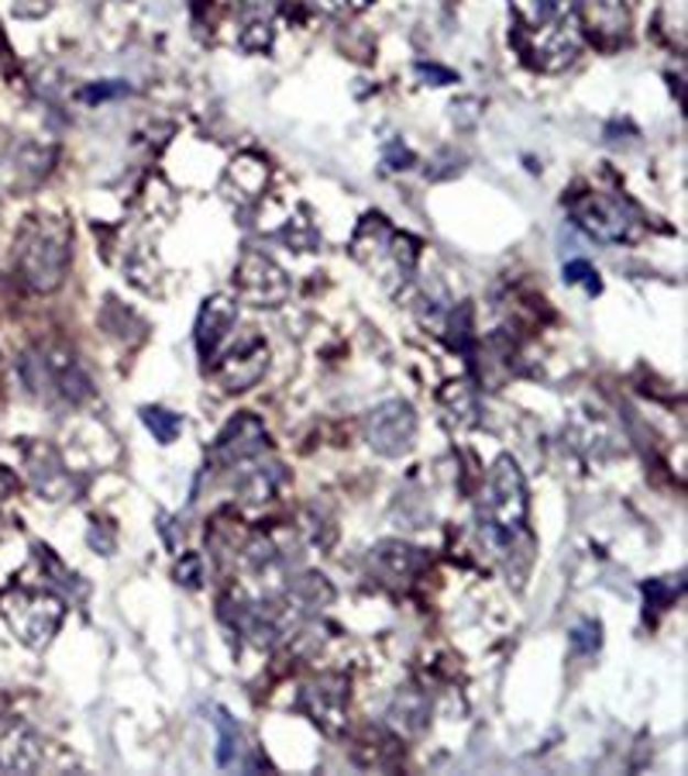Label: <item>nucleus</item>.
Instances as JSON below:
<instances>
[{"label":"nucleus","mask_w":688,"mask_h":776,"mask_svg":"<svg viewBox=\"0 0 688 776\" xmlns=\"http://www.w3.org/2000/svg\"><path fill=\"white\" fill-rule=\"evenodd\" d=\"M14 487H18V479H14L8 470H0V500H8Z\"/></svg>","instance_id":"23"},{"label":"nucleus","mask_w":688,"mask_h":776,"mask_svg":"<svg viewBox=\"0 0 688 776\" xmlns=\"http://www.w3.org/2000/svg\"><path fill=\"white\" fill-rule=\"evenodd\" d=\"M307 698L314 701L310 704L314 721H320L324 729H335V721L341 718L345 701H348V683L338 680V677H327V680H320L307 690Z\"/></svg>","instance_id":"13"},{"label":"nucleus","mask_w":688,"mask_h":776,"mask_svg":"<svg viewBox=\"0 0 688 776\" xmlns=\"http://www.w3.org/2000/svg\"><path fill=\"white\" fill-rule=\"evenodd\" d=\"M578 11V0H531V18L540 29H561L571 24Z\"/></svg>","instance_id":"14"},{"label":"nucleus","mask_w":688,"mask_h":776,"mask_svg":"<svg viewBox=\"0 0 688 776\" xmlns=\"http://www.w3.org/2000/svg\"><path fill=\"white\" fill-rule=\"evenodd\" d=\"M417 73H421L424 79L430 76V79H434V87H445V84H455V79H458V76H455V73H448V69H437V66H424V63L417 66Z\"/></svg>","instance_id":"22"},{"label":"nucleus","mask_w":688,"mask_h":776,"mask_svg":"<svg viewBox=\"0 0 688 776\" xmlns=\"http://www.w3.org/2000/svg\"><path fill=\"white\" fill-rule=\"evenodd\" d=\"M272 470H248V473H241L238 476V494L244 500H265L275 491V484H280V473H272Z\"/></svg>","instance_id":"17"},{"label":"nucleus","mask_w":688,"mask_h":776,"mask_svg":"<svg viewBox=\"0 0 688 776\" xmlns=\"http://www.w3.org/2000/svg\"><path fill=\"white\" fill-rule=\"evenodd\" d=\"M42 763V745L24 725L0 729V773H32Z\"/></svg>","instance_id":"12"},{"label":"nucleus","mask_w":688,"mask_h":776,"mask_svg":"<svg viewBox=\"0 0 688 776\" xmlns=\"http://www.w3.org/2000/svg\"><path fill=\"white\" fill-rule=\"evenodd\" d=\"M176 576L183 583H197L200 580V556H186L183 567H176Z\"/></svg>","instance_id":"21"},{"label":"nucleus","mask_w":688,"mask_h":776,"mask_svg":"<svg viewBox=\"0 0 688 776\" xmlns=\"http://www.w3.org/2000/svg\"><path fill=\"white\" fill-rule=\"evenodd\" d=\"M21 377L35 394L63 397L66 405H79L90 397V377L79 369V363L69 353H32L21 363Z\"/></svg>","instance_id":"4"},{"label":"nucleus","mask_w":688,"mask_h":776,"mask_svg":"<svg viewBox=\"0 0 688 776\" xmlns=\"http://www.w3.org/2000/svg\"><path fill=\"white\" fill-rule=\"evenodd\" d=\"M571 646L578 649V653H592L596 646H599V625L596 622H582L575 628V635H571Z\"/></svg>","instance_id":"20"},{"label":"nucleus","mask_w":688,"mask_h":776,"mask_svg":"<svg viewBox=\"0 0 688 776\" xmlns=\"http://www.w3.org/2000/svg\"><path fill=\"white\" fill-rule=\"evenodd\" d=\"M69 266V231L52 222L35 218L18 238V273L28 287L35 290H55L66 277Z\"/></svg>","instance_id":"1"},{"label":"nucleus","mask_w":688,"mask_h":776,"mask_svg":"<svg viewBox=\"0 0 688 776\" xmlns=\"http://www.w3.org/2000/svg\"><path fill=\"white\" fill-rule=\"evenodd\" d=\"M265 449V424L255 414H238L225 432L217 435L210 456L225 466H238L244 460H255Z\"/></svg>","instance_id":"8"},{"label":"nucleus","mask_w":688,"mask_h":776,"mask_svg":"<svg viewBox=\"0 0 688 776\" xmlns=\"http://www.w3.org/2000/svg\"><path fill=\"white\" fill-rule=\"evenodd\" d=\"M565 283H571V287L582 283L589 293H599V273H596V266H589L586 259H575V262L565 266Z\"/></svg>","instance_id":"18"},{"label":"nucleus","mask_w":688,"mask_h":776,"mask_svg":"<svg viewBox=\"0 0 688 776\" xmlns=\"http://www.w3.org/2000/svg\"><path fill=\"white\" fill-rule=\"evenodd\" d=\"M417 435V414L406 400H385L365 418V439L379 456H403Z\"/></svg>","instance_id":"7"},{"label":"nucleus","mask_w":688,"mask_h":776,"mask_svg":"<svg viewBox=\"0 0 688 776\" xmlns=\"http://www.w3.org/2000/svg\"><path fill=\"white\" fill-rule=\"evenodd\" d=\"M0 614L28 649H45L66 618V601L35 586H14L0 597Z\"/></svg>","instance_id":"3"},{"label":"nucleus","mask_w":688,"mask_h":776,"mask_svg":"<svg viewBox=\"0 0 688 776\" xmlns=\"http://www.w3.org/2000/svg\"><path fill=\"white\" fill-rule=\"evenodd\" d=\"M217 766H234L238 763V753H241V729L234 725V718L228 711H217Z\"/></svg>","instance_id":"15"},{"label":"nucleus","mask_w":688,"mask_h":776,"mask_svg":"<svg viewBox=\"0 0 688 776\" xmlns=\"http://www.w3.org/2000/svg\"><path fill=\"white\" fill-rule=\"evenodd\" d=\"M24 470H28V479H32V487L39 494H45V500H63L66 497L69 473L59 460V452H55L52 445H45V442L28 445Z\"/></svg>","instance_id":"11"},{"label":"nucleus","mask_w":688,"mask_h":776,"mask_svg":"<svg viewBox=\"0 0 688 776\" xmlns=\"http://www.w3.org/2000/svg\"><path fill=\"white\" fill-rule=\"evenodd\" d=\"M272 0H234V11L244 18V29L248 24H272Z\"/></svg>","instance_id":"19"},{"label":"nucleus","mask_w":688,"mask_h":776,"mask_svg":"<svg viewBox=\"0 0 688 776\" xmlns=\"http://www.w3.org/2000/svg\"><path fill=\"white\" fill-rule=\"evenodd\" d=\"M571 218L586 235H592L596 242L616 246V242H630V238L637 235V218H633V211L616 197L589 194L582 201H575Z\"/></svg>","instance_id":"6"},{"label":"nucleus","mask_w":688,"mask_h":776,"mask_svg":"<svg viewBox=\"0 0 688 776\" xmlns=\"http://www.w3.org/2000/svg\"><path fill=\"white\" fill-rule=\"evenodd\" d=\"M307 4H314L320 11H338V8H345V0H307Z\"/></svg>","instance_id":"24"},{"label":"nucleus","mask_w":688,"mask_h":776,"mask_svg":"<svg viewBox=\"0 0 688 776\" xmlns=\"http://www.w3.org/2000/svg\"><path fill=\"white\" fill-rule=\"evenodd\" d=\"M142 421L162 445L176 442V435L183 432V418L173 414V411H165V408H142Z\"/></svg>","instance_id":"16"},{"label":"nucleus","mask_w":688,"mask_h":776,"mask_svg":"<svg viewBox=\"0 0 688 776\" xmlns=\"http://www.w3.org/2000/svg\"><path fill=\"white\" fill-rule=\"evenodd\" d=\"M269 366V349H265V342L255 338V335H248L238 349L217 366V380L220 387H225L228 394H241L248 387H255L262 380V373Z\"/></svg>","instance_id":"9"},{"label":"nucleus","mask_w":688,"mask_h":776,"mask_svg":"<svg viewBox=\"0 0 688 776\" xmlns=\"http://www.w3.org/2000/svg\"><path fill=\"white\" fill-rule=\"evenodd\" d=\"M482 525L495 542H510L527 525V484H523V473L510 456H503L489 473L482 497Z\"/></svg>","instance_id":"2"},{"label":"nucleus","mask_w":688,"mask_h":776,"mask_svg":"<svg viewBox=\"0 0 688 776\" xmlns=\"http://www.w3.org/2000/svg\"><path fill=\"white\" fill-rule=\"evenodd\" d=\"M234 293L241 304L252 308H283L290 298V277L275 259L262 252H244L234 270Z\"/></svg>","instance_id":"5"},{"label":"nucleus","mask_w":688,"mask_h":776,"mask_svg":"<svg viewBox=\"0 0 688 776\" xmlns=\"http://www.w3.org/2000/svg\"><path fill=\"white\" fill-rule=\"evenodd\" d=\"M234 325H238V301L225 298V293H217V298L204 301L200 317H197V349H200L204 363L217 359L220 345L228 342Z\"/></svg>","instance_id":"10"}]
</instances>
